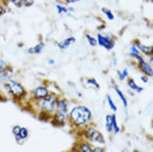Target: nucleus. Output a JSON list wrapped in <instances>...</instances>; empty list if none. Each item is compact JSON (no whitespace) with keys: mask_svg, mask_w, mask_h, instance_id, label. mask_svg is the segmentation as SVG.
<instances>
[{"mask_svg":"<svg viewBox=\"0 0 153 152\" xmlns=\"http://www.w3.org/2000/svg\"><path fill=\"white\" fill-rule=\"evenodd\" d=\"M93 123V113L90 108L82 104L72 106L68 113V125L72 127V130L79 131L84 129L85 126Z\"/></svg>","mask_w":153,"mask_h":152,"instance_id":"obj_1","label":"nucleus"},{"mask_svg":"<svg viewBox=\"0 0 153 152\" xmlns=\"http://www.w3.org/2000/svg\"><path fill=\"white\" fill-rule=\"evenodd\" d=\"M59 97H60V95H59V93L51 92L47 97H45L43 100H41V101H38V102L29 101L30 104H33V105L37 106L38 119L45 121V122H50L51 117H53V114L55 113V110H56Z\"/></svg>","mask_w":153,"mask_h":152,"instance_id":"obj_2","label":"nucleus"},{"mask_svg":"<svg viewBox=\"0 0 153 152\" xmlns=\"http://www.w3.org/2000/svg\"><path fill=\"white\" fill-rule=\"evenodd\" d=\"M71 109V100L60 96L58 101V106L55 113L50 119V123L56 127H64L68 125V113Z\"/></svg>","mask_w":153,"mask_h":152,"instance_id":"obj_3","label":"nucleus"},{"mask_svg":"<svg viewBox=\"0 0 153 152\" xmlns=\"http://www.w3.org/2000/svg\"><path fill=\"white\" fill-rule=\"evenodd\" d=\"M4 91L7 92V95L11 97L13 101L22 104L29 100V93H27L26 88L22 85V83L15 80V79H9L5 83H3Z\"/></svg>","mask_w":153,"mask_h":152,"instance_id":"obj_4","label":"nucleus"},{"mask_svg":"<svg viewBox=\"0 0 153 152\" xmlns=\"http://www.w3.org/2000/svg\"><path fill=\"white\" fill-rule=\"evenodd\" d=\"M76 133H77V139H84L92 143L93 146H105L106 144V139L103 134L97 129L94 123H90V125L85 126L84 129L76 131Z\"/></svg>","mask_w":153,"mask_h":152,"instance_id":"obj_5","label":"nucleus"},{"mask_svg":"<svg viewBox=\"0 0 153 152\" xmlns=\"http://www.w3.org/2000/svg\"><path fill=\"white\" fill-rule=\"evenodd\" d=\"M96 39H97V46H101L102 49H105L106 51H113L114 47H115L117 38H115V36H113L111 33L98 32L96 34Z\"/></svg>","mask_w":153,"mask_h":152,"instance_id":"obj_6","label":"nucleus"},{"mask_svg":"<svg viewBox=\"0 0 153 152\" xmlns=\"http://www.w3.org/2000/svg\"><path fill=\"white\" fill-rule=\"evenodd\" d=\"M51 93L50 85L47 84H38L37 87H34L29 93V100L27 101H32V102H38L41 100H43L45 97H47L48 95Z\"/></svg>","mask_w":153,"mask_h":152,"instance_id":"obj_7","label":"nucleus"},{"mask_svg":"<svg viewBox=\"0 0 153 152\" xmlns=\"http://www.w3.org/2000/svg\"><path fill=\"white\" fill-rule=\"evenodd\" d=\"M12 134H13V136H15L17 144H24L30 136L29 129L25 127V126H21V125H15L13 126L12 127Z\"/></svg>","mask_w":153,"mask_h":152,"instance_id":"obj_8","label":"nucleus"},{"mask_svg":"<svg viewBox=\"0 0 153 152\" xmlns=\"http://www.w3.org/2000/svg\"><path fill=\"white\" fill-rule=\"evenodd\" d=\"M134 43L136 45L137 50L140 51V54H141L144 58L153 57V46H152V45H145V43H143L141 41H139V39H135Z\"/></svg>","mask_w":153,"mask_h":152,"instance_id":"obj_9","label":"nucleus"},{"mask_svg":"<svg viewBox=\"0 0 153 152\" xmlns=\"http://www.w3.org/2000/svg\"><path fill=\"white\" fill-rule=\"evenodd\" d=\"M136 68H137V71L140 72L141 75H144V76H147V77L151 79L152 76H153V66L152 64H149L147 59H145L143 63L140 64H137L136 66Z\"/></svg>","mask_w":153,"mask_h":152,"instance_id":"obj_10","label":"nucleus"},{"mask_svg":"<svg viewBox=\"0 0 153 152\" xmlns=\"http://www.w3.org/2000/svg\"><path fill=\"white\" fill-rule=\"evenodd\" d=\"M75 148L79 150L80 152H94V146H93L92 143H89V142L84 140V139H79Z\"/></svg>","mask_w":153,"mask_h":152,"instance_id":"obj_11","label":"nucleus"},{"mask_svg":"<svg viewBox=\"0 0 153 152\" xmlns=\"http://www.w3.org/2000/svg\"><path fill=\"white\" fill-rule=\"evenodd\" d=\"M75 43H76V38L74 36H69L67 38H64V39L59 41V42L56 43V46H58V49H60V50H67Z\"/></svg>","mask_w":153,"mask_h":152,"instance_id":"obj_12","label":"nucleus"},{"mask_svg":"<svg viewBox=\"0 0 153 152\" xmlns=\"http://www.w3.org/2000/svg\"><path fill=\"white\" fill-rule=\"evenodd\" d=\"M45 47H46V42H45V41H39V42L36 43L34 46L27 49V54L29 55H39L45 50Z\"/></svg>","mask_w":153,"mask_h":152,"instance_id":"obj_13","label":"nucleus"},{"mask_svg":"<svg viewBox=\"0 0 153 152\" xmlns=\"http://www.w3.org/2000/svg\"><path fill=\"white\" fill-rule=\"evenodd\" d=\"M127 87L130 91H132L136 95V93H143L144 92V87H140L136 81L134 80V77H127Z\"/></svg>","mask_w":153,"mask_h":152,"instance_id":"obj_14","label":"nucleus"},{"mask_svg":"<svg viewBox=\"0 0 153 152\" xmlns=\"http://www.w3.org/2000/svg\"><path fill=\"white\" fill-rule=\"evenodd\" d=\"M13 74H15V68L12 67V66H9V67H7L4 71L0 74V83H5L7 80H9V79H12Z\"/></svg>","mask_w":153,"mask_h":152,"instance_id":"obj_15","label":"nucleus"},{"mask_svg":"<svg viewBox=\"0 0 153 152\" xmlns=\"http://www.w3.org/2000/svg\"><path fill=\"white\" fill-rule=\"evenodd\" d=\"M111 129H113V133L111 135H118V134L122 131V127L119 126L118 123V119H117V113H111Z\"/></svg>","mask_w":153,"mask_h":152,"instance_id":"obj_16","label":"nucleus"},{"mask_svg":"<svg viewBox=\"0 0 153 152\" xmlns=\"http://www.w3.org/2000/svg\"><path fill=\"white\" fill-rule=\"evenodd\" d=\"M82 83H84V85L86 88H93L96 91H100V88H101L100 83L94 77H85V79H82Z\"/></svg>","mask_w":153,"mask_h":152,"instance_id":"obj_17","label":"nucleus"},{"mask_svg":"<svg viewBox=\"0 0 153 152\" xmlns=\"http://www.w3.org/2000/svg\"><path fill=\"white\" fill-rule=\"evenodd\" d=\"M113 88H114V92L117 93V96L119 97L120 102L123 104V108H124V109H127V108H128V100H127V97H126V95H124V93L122 92V89L118 87V85H113Z\"/></svg>","mask_w":153,"mask_h":152,"instance_id":"obj_18","label":"nucleus"},{"mask_svg":"<svg viewBox=\"0 0 153 152\" xmlns=\"http://www.w3.org/2000/svg\"><path fill=\"white\" fill-rule=\"evenodd\" d=\"M117 75H118V79H119L120 81H124V80H127V77H130V71H128L127 67H124L123 70H118Z\"/></svg>","mask_w":153,"mask_h":152,"instance_id":"obj_19","label":"nucleus"},{"mask_svg":"<svg viewBox=\"0 0 153 152\" xmlns=\"http://www.w3.org/2000/svg\"><path fill=\"white\" fill-rule=\"evenodd\" d=\"M101 12H102V15L106 17L109 21H114V19H115V16H114L113 11H111L110 8H106V7H102L101 8Z\"/></svg>","mask_w":153,"mask_h":152,"instance_id":"obj_20","label":"nucleus"},{"mask_svg":"<svg viewBox=\"0 0 153 152\" xmlns=\"http://www.w3.org/2000/svg\"><path fill=\"white\" fill-rule=\"evenodd\" d=\"M128 57H130V59L132 60V63H134L135 66H137V64H140V63H143L147 58H144L143 55H134V54H128Z\"/></svg>","mask_w":153,"mask_h":152,"instance_id":"obj_21","label":"nucleus"},{"mask_svg":"<svg viewBox=\"0 0 153 152\" xmlns=\"http://www.w3.org/2000/svg\"><path fill=\"white\" fill-rule=\"evenodd\" d=\"M106 102H107V105H109V108H110V110H111L113 113H117V112H118L117 104H115V101H114L113 97H111L110 95H106Z\"/></svg>","mask_w":153,"mask_h":152,"instance_id":"obj_22","label":"nucleus"},{"mask_svg":"<svg viewBox=\"0 0 153 152\" xmlns=\"http://www.w3.org/2000/svg\"><path fill=\"white\" fill-rule=\"evenodd\" d=\"M55 8H56V11H58L59 15H69L68 5H64V4H62V3H56Z\"/></svg>","mask_w":153,"mask_h":152,"instance_id":"obj_23","label":"nucleus"},{"mask_svg":"<svg viewBox=\"0 0 153 152\" xmlns=\"http://www.w3.org/2000/svg\"><path fill=\"white\" fill-rule=\"evenodd\" d=\"M85 39H86V42H88L89 46H92V47H96L97 46L96 36H93V34H90V33H86L85 34Z\"/></svg>","mask_w":153,"mask_h":152,"instance_id":"obj_24","label":"nucleus"},{"mask_svg":"<svg viewBox=\"0 0 153 152\" xmlns=\"http://www.w3.org/2000/svg\"><path fill=\"white\" fill-rule=\"evenodd\" d=\"M105 127H106V131L111 135L113 129H111V115L110 114H107V115L105 117Z\"/></svg>","mask_w":153,"mask_h":152,"instance_id":"obj_25","label":"nucleus"},{"mask_svg":"<svg viewBox=\"0 0 153 152\" xmlns=\"http://www.w3.org/2000/svg\"><path fill=\"white\" fill-rule=\"evenodd\" d=\"M8 1L16 8H22L24 7V0H8Z\"/></svg>","mask_w":153,"mask_h":152,"instance_id":"obj_26","label":"nucleus"},{"mask_svg":"<svg viewBox=\"0 0 153 152\" xmlns=\"http://www.w3.org/2000/svg\"><path fill=\"white\" fill-rule=\"evenodd\" d=\"M7 11H8V7H7V4H5V3L0 1V19H1V17L5 15Z\"/></svg>","mask_w":153,"mask_h":152,"instance_id":"obj_27","label":"nucleus"},{"mask_svg":"<svg viewBox=\"0 0 153 152\" xmlns=\"http://www.w3.org/2000/svg\"><path fill=\"white\" fill-rule=\"evenodd\" d=\"M9 66H11V64H9L8 62L4 60V59H3V58H0V74H1V72L4 71L7 67H9Z\"/></svg>","mask_w":153,"mask_h":152,"instance_id":"obj_28","label":"nucleus"},{"mask_svg":"<svg viewBox=\"0 0 153 152\" xmlns=\"http://www.w3.org/2000/svg\"><path fill=\"white\" fill-rule=\"evenodd\" d=\"M130 54H134V55H139V54H140V51L137 50L136 45H135L134 42H131V45H130Z\"/></svg>","mask_w":153,"mask_h":152,"instance_id":"obj_29","label":"nucleus"},{"mask_svg":"<svg viewBox=\"0 0 153 152\" xmlns=\"http://www.w3.org/2000/svg\"><path fill=\"white\" fill-rule=\"evenodd\" d=\"M62 1V4H64V5H71V4H74V3H79L80 0H60Z\"/></svg>","mask_w":153,"mask_h":152,"instance_id":"obj_30","label":"nucleus"},{"mask_svg":"<svg viewBox=\"0 0 153 152\" xmlns=\"http://www.w3.org/2000/svg\"><path fill=\"white\" fill-rule=\"evenodd\" d=\"M34 5V0H24V7L29 8V7H33Z\"/></svg>","mask_w":153,"mask_h":152,"instance_id":"obj_31","label":"nucleus"},{"mask_svg":"<svg viewBox=\"0 0 153 152\" xmlns=\"http://www.w3.org/2000/svg\"><path fill=\"white\" fill-rule=\"evenodd\" d=\"M94 152H106L105 146H94Z\"/></svg>","mask_w":153,"mask_h":152,"instance_id":"obj_32","label":"nucleus"},{"mask_svg":"<svg viewBox=\"0 0 153 152\" xmlns=\"http://www.w3.org/2000/svg\"><path fill=\"white\" fill-rule=\"evenodd\" d=\"M117 64H118V59L115 57H113V59H111V66H113V67H117Z\"/></svg>","mask_w":153,"mask_h":152,"instance_id":"obj_33","label":"nucleus"},{"mask_svg":"<svg viewBox=\"0 0 153 152\" xmlns=\"http://www.w3.org/2000/svg\"><path fill=\"white\" fill-rule=\"evenodd\" d=\"M140 80L145 84V83H148V81H149V77H147V76H144V75H141V76H140Z\"/></svg>","mask_w":153,"mask_h":152,"instance_id":"obj_34","label":"nucleus"},{"mask_svg":"<svg viewBox=\"0 0 153 152\" xmlns=\"http://www.w3.org/2000/svg\"><path fill=\"white\" fill-rule=\"evenodd\" d=\"M106 29V24L102 22L101 25H98V32H101V30H105Z\"/></svg>","mask_w":153,"mask_h":152,"instance_id":"obj_35","label":"nucleus"},{"mask_svg":"<svg viewBox=\"0 0 153 152\" xmlns=\"http://www.w3.org/2000/svg\"><path fill=\"white\" fill-rule=\"evenodd\" d=\"M47 64L48 66H54L55 64V60L53 59V58H48V59H47Z\"/></svg>","mask_w":153,"mask_h":152,"instance_id":"obj_36","label":"nucleus"},{"mask_svg":"<svg viewBox=\"0 0 153 152\" xmlns=\"http://www.w3.org/2000/svg\"><path fill=\"white\" fill-rule=\"evenodd\" d=\"M128 95H130V96H132V97H134V96H135V93L132 92V91H130V89H128Z\"/></svg>","mask_w":153,"mask_h":152,"instance_id":"obj_37","label":"nucleus"},{"mask_svg":"<svg viewBox=\"0 0 153 152\" xmlns=\"http://www.w3.org/2000/svg\"><path fill=\"white\" fill-rule=\"evenodd\" d=\"M72 151H74V152H80L79 150H76V148H75V147H74V148H72Z\"/></svg>","mask_w":153,"mask_h":152,"instance_id":"obj_38","label":"nucleus"},{"mask_svg":"<svg viewBox=\"0 0 153 152\" xmlns=\"http://www.w3.org/2000/svg\"><path fill=\"white\" fill-rule=\"evenodd\" d=\"M67 152H74V151H72V150H69V151H67Z\"/></svg>","mask_w":153,"mask_h":152,"instance_id":"obj_39","label":"nucleus"},{"mask_svg":"<svg viewBox=\"0 0 153 152\" xmlns=\"http://www.w3.org/2000/svg\"><path fill=\"white\" fill-rule=\"evenodd\" d=\"M135 152H141V151H139V150H136V151H135Z\"/></svg>","mask_w":153,"mask_h":152,"instance_id":"obj_40","label":"nucleus"},{"mask_svg":"<svg viewBox=\"0 0 153 152\" xmlns=\"http://www.w3.org/2000/svg\"><path fill=\"white\" fill-rule=\"evenodd\" d=\"M148 1H152V0H148Z\"/></svg>","mask_w":153,"mask_h":152,"instance_id":"obj_41","label":"nucleus"}]
</instances>
